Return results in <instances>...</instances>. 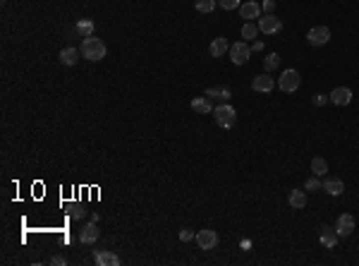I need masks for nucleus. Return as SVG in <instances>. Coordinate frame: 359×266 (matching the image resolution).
Instances as JSON below:
<instances>
[{
	"instance_id": "473e14b6",
	"label": "nucleus",
	"mask_w": 359,
	"mask_h": 266,
	"mask_svg": "<svg viewBox=\"0 0 359 266\" xmlns=\"http://www.w3.org/2000/svg\"><path fill=\"white\" fill-rule=\"evenodd\" d=\"M251 51H263V44L261 41H254V44H251Z\"/></svg>"
},
{
	"instance_id": "4468645a",
	"label": "nucleus",
	"mask_w": 359,
	"mask_h": 266,
	"mask_svg": "<svg viewBox=\"0 0 359 266\" xmlns=\"http://www.w3.org/2000/svg\"><path fill=\"white\" fill-rule=\"evenodd\" d=\"M273 87H275V82H273V77H268V75H259V77H254V82H251V89L259 91V94H268V91H273Z\"/></svg>"
},
{
	"instance_id": "393cba45",
	"label": "nucleus",
	"mask_w": 359,
	"mask_h": 266,
	"mask_svg": "<svg viewBox=\"0 0 359 266\" xmlns=\"http://www.w3.org/2000/svg\"><path fill=\"white\" fill-rule=\"evenodd\" d=\"M194 5H196V10H199V12H206V15H208V12L216 10L218 0H196Z\"/></svg>"
},
{
	"instance_id": "dca6fc26",
	"label": "nucleus",
	"mask_w": 359,
	"mask_h": 266,
	"mask_svg": "<svg viewBox=\"0 0 359 266\" xmlns=\"http://www.w3.org/2000/svg\"><path fill=\"white\" fill-rule=\"evenodd\" d=\"M323 192H328L330 197H340L345 192V185L337 177H328V180H323Z\"/></svg>"
},
{
	"instance_id": "f8f14e48",
	"label": "nucleus",
	"mask_w": 359,
	"mask_h": 266,
	"mask_svg": "<svg viewBox=\"0 0 359 266\" xmlns=\"http://www.w3.org/2000/svg\"><path fill=\"white\" fill-rule=\"evenodd\" d=\"M239 15H242V20H256L261 15V5L256 0H247L244 5H239Z\"/></svg>"
},
{
	"instance_id": "7ed1b4c3",
	"label": "nucleus",
	"mask_w": 359,
	"mask_h": 266,
	"mask_svg": "<svg viewBox=\"0 0 359 266\" xmlns=\"http://www.w3.org/2000/svg\"><path fill=\"white\" fill-rule=\"evenodd\" d=\"M299 84H302V77H299V72H297V70H285L283 77L278 79V87H280V91H285V94L297 91Z\"/></svg>"
},
{
	"instance_id": "cd10ccee",
	"label": "nucleus",
	"mask_w": 359,
	"mask_h": 266,
	"mask_svg": "<svg viewBox=\"0 0 359 266\" xmlns=\"http://www.w3.org/2000/svg\"><path fill=\"white\" fill-rule=\"evenodd\" d=\"M180 240H182V242H189V240H196V233H192L189 228H182V230H180Z\"/></svg>"
},
{
	"instance_id": "412c9836",
	"label": "nucleus",
	"mask_w": 359,
	"mask_h": 266,
	"mask_svg": "<svg viewBox=\"0 0 359 266\" xmlns=\"http://www.w3.org/2000/svg\"><path fill=\"white\" fill-rule=\"evenodd\" d=\"M311 173L318 177H323L328 173V163L321 158V156H316V158H311Z\"/></svg>"
},
{
	"instance_id": "bb28decb",
	"label": "nucleus",
	"mask_w": 359,
	"mask_h": 266,
	"mask_svg": "<svg viewBox=\"0 0 359 266\" xmlns=\"http://www.w3.org/2000/svg\"><path fill=\"white\" fill-rule=\"evenodd\" d=\"M218 5L223 8V10H239V0H218Z\"/></svg>"
},
{
	"instance_id": "2f4dec72",
	"label": "nucleus",
	"mask_w": 359,
	"mask_h": 266,
	"mask_svg": "<svg viewBox=\"0 0 359 266\" xmlns=\"http://www.w3.org/2000/svg\"><path fill=\"white\" fill-rule=\"evenodd\" d=\"M263 10H266L268 15H271V12L275 10V0H266V3H263Z\"/></svg>"
},
{
	"instance_id": "1a4fd4ad",
	"label": "nucleus",
	"mask_w": 359,
	"mask_h": 266,
	"mask_svg": "<svg viewBox=\"0 0 359 266\" xmlns=\"http://www.w3.org/2000/svg\"><path fill=\"white\" fill-rule=\"evenodd\" d=\"M94 264L96 266H120V256L113 254L110 249H98L94 254Z\"/></svg>"
},
{
	"instance_id": "f3484780",
	"label": "nucleus",
	"mask_w": 359,
	"mask_h": 266,
	"mask_svg": "<svg viewBox=\"0 0 359 266\" xmlns=\"http://www.w3.org/2000/svg\"><path fill=\"white\" fill-rule=\"evenodd\" d=\"M79 56H82V53H79V51H77L75 46H67V48H63V51H60V63H63V65H77V60H79Z\"/></svg>"
},
{
	"instance_id": "f257e3e1",
	"label": "nucleus",
	"mask_w": 359,
	"mask_h": 266,
	"mask_svg": "<svg viewBox=\"0 0 359 266\" xmlns=\"http://www.w3.org/2000/svg\"><path fill=\"white\" fill-rule=\"evenodd\" d=\"M79 53H82V58H87L91 63H98V60L106 58V44L101 39H96V36H87V39H82Z\"/></svg>"
},
{
	"instance_id": "72a5a7b5",
	"label": "nucleus",
	"mask_w": 359,
	"mask_h": 266,
	"mask_svg": "<svg viewBox=\"0 0 359 266\" xmlns=\"http://www.w3.org/2000/svg\"><path fill=\"white\" fill-rule=\"evenodd\" d=\"M0 3H8V0H0Z\"/></svg>"
},
{
	"instance_id": "2eb2a0df",
	"label": "nucleus",
	"mask_w": 359,
	"mask_h": 266,
	"mask_svg": "<svg viewBox=\"0 0 359 266\" xmlns=\"http://www.w3.org/2000/svg\"><path fill=\"white\" fill-rule=\"evenodd\" d=\"M79 240L84 244H94L98 240V228H96V221H91V223H87L82 230H79Z\"/></svg>"
},
{
	"instance_id": "c756f323",
	"label": "nucleus",
	"mask_w": 359,
	"mask_h": 266,
	"mask_svg": "<svg viewBox=\"0 0 359 266\" xmlns=\"http://www.w3.org/2000/svg\"><path fill=\"white\" fill-rule=\"evenodd\" d=\"M51 264H53V266H65V264H67V259H65L63 254H55L53 259H51Z\"/></svg>"
},
{
	"instance_id": "20e7f679",
	"label": "nucleus",
	"mask_w": 359,
	"mask_h": 266,
	"mask_svg": "<svg viewBox=\"0 0 359 266\" xmlns=\"http://www.w3.org/2000/svg\"><path fill=\"white\" fill-rule=\"evenodd\" d=\"M228 53H230V60H232L235 65H244L251 56V48L247 46V41H237V44L230 46Z\"/></svg>"
},
{
	"instance_id": "9d476101",
	"label": "nucleus",
	"mask_w": 359,
	"mask_h": 266,
	"mask_svg": "<svg viewBox=\"0 0 359 266\" xmlns=\"http://www.w3.org/2000/svg\"><path fill=\"white\" fill-rule=\"evenodd\" d=\"M328 99H330V103H335V106H347L349 101H352V91H349L347 87H337L328 94Z\"/></svg>"
},
{
	"instance_id": "7c9ffc66",
	"label": "nucleus",
	"mask_w": 359,
	"mask_h": 266,
	"mask_svg": "<svg viewBox=\"0 0 359 266\" xmlns=\"http://www.w3.org/2000/svg\"><path fill=\"white\" fill-rule=\"evenodd\" d=\"M84 216H87V211L82 209V206H75V209H72V218H84Z\"/></svg>"
},
{
	"instance_id": "b1692460",
	"label": "nucleus",
	"mask_w": 359,
	"mask_h": 266,
	"mask_svg": "<svg viewBox=\"0 0 359 266\" xmlns=\"http://www.w3.org/2000/svg\"><path fill=\"white\" fill-rule=\"evenodd\" d=\"M278 65H280V56H278V53H271V56H266V60H263V67H266V72H273V70H278Z\"/></svg>"
},
{
	"instance_id": "a878e982",
	"label": "nucleus",
	"mask_w": 359,
	"mask_h": 266,
	"mask_svg": "<svg viewBox=\"0 0 359 266\" xmlns=\"http://www.w3.org/2000/svg\"><path fill=\"white\" fill-rule=\"evenodd\" d=\"M323 185H321V180H318V175H314V177H309L306 180V185H304V189L306 192H316V189H321Z\"/></svg>"
},
{
	"instance_id": "423d86ee",
	"label": "nucleus",
	"mask_w": 359,
	"mask_h": 266,
	"mask_svg": "<svg viewBox=\"0 0 359 266\" xmlns=\"http://www.w3.org/2000/svg\"><path fill=\"white\" fill-rule=\"evenodd\" d=\"M256 27H259V32H263V34H278L283 29V20H278L275 15H263Z\"/></svg>"
},
{
	"instance_id": "c85d7f7f",
	"label": "nucleus",
	"mask_w": 359,
	"mask_h": 266,
	"mask_svg": "<svg viewBox=\"0 0 359 266\" xmlns=\"http://www.w3.org/2000/svg\"><path fill=\"white\" fill-rule=\"evenodd\" d=\"M328 94H314V99H311V103H314V106H326L328 103Z\"/></svg>"
},
{
	"instance_id": "a211bd4d",
	"label": "nucleus",
	"mask_w": 359,
	"mask_h": 266,
	"mask_svg": "<svg viewBox=\"0 0 359 266\" xmlns=\"http://www.w3.org/2000/svg\"><path fill=\"white\" fill-rule=\"evenodd\" d=\"M192 111L199 113V115H208V113L213 111V108H211V101H208V96H199V99L192 101Z\"/></svg>"
},
{
	"instance_id": "ddd939ff",
	"label": "nucleus",
	"mask_w": 359,
	"mask_h": 266,
	"mask_svg": "<svg viewBox=\"0 0 359 266\" xmlns=\"http://www.w3.org/2000/svg\"><path fill=\"white\" fill-rule=\"evenodd\" d=\"M228 51H230V44H228V39H223V36L213 39V41H211V46H208V53H211V58H223Z\"/></svg>"
},
{
	"instance_id": "6ab92c4d",
	"label": "nucleus",
	"mask_w": 359,
	"mask_h": 266,
	"mask_svg": "<svg viewBox=\"0 0 359 266\" xmlns=\"http://www.w3.org/2000/svg\"><path fill=\"white\" fill-rule=\"evenodd\" d=\"M287 201H290V206H292V209H304L306 206V194L302 192V189H292Z\"/></svg>"
},
{
	"instance_id": "0eeeda50",
	"label": "nucleus",
	"mask_w": 359,
	"mask_h": 266,
	"mask_svg": "<svg viewBox=\"0 0 359 266\" xmlns=\"http://www.w3.org/2000/svg\"><path fill=\"white\" fill-rule=\"evenodd\" d=\"M306 41L311 46H326L330 41V29L328 27H314L306 34Z\"/></svg>"
},
{
	"instance_id": "9b49d317",
	"label": "nucleus",
	"mask_w": 359,
	"mask_h": 266,
	"mask_svg": "<svg viewBox=\"0 0 359 266\" xmlns=\"http://www.w3.org/2000/svg\"><path fill=\"white\" fill-rule=\"evenodd\" d=\"M337 237H340L337 230L335 228H328V225H323V228H321V233H318V240H321V244H323L326 249H333V247H335Z\"/></svg>"
},
{
	"instance_id": "4be33fe9",
	"label": "nucleus",
	"mask_w": 359,
	"mask_h": 266,
	"mask_svg": "<svg viewBox=\"0 0 359 266\" xmlns=\"http://www.w3.org/2000/svg\"><path fill=\"white\" fill-rule=\"evenodd\" d=\"M91 32H94V22H91V20H79V22H77V34H79L82 39L91 36Z\"/></svg>"
},
{
	"instance_id": "f03ea898",
	"label": "nucleus",
	"mask_w": 359,
	"mask_h": 266,
	"mask_svg": "<svg viewBox=\"0 0 359 266\" xmlns=\"http://www.w3.org/2000/svg\"><path fill=\"white\" fill-rule=\"evenodd\" d=\"M213 118H216V122L223 130H230V127L237 122V111H235L232 106H228V103H220V106L213 108Z\"/></svg>"
},
{
	"instance_id": "5701e85b",
	"label": "nucleus",
	"mask_w": 359,
	"mask_h": 266,
	"mask_svg": "<svg viewBox=\"0 0 359 266\" xmlns=\"http://www.w3.org/2000/svg\"><path fill=\"white\" fill-rule=\"evenodd\" d=\"M256 34H259V27L251 22H244V27H242V39L244 41H251V39H256Z\"/></svg>"
},
{
	"instance_id": "aec40b11",
	"label": "nucleus",
	"mask_w": 359,
	"mask_h": 266,
	"mask_svg": "<svg viewBox=\"0 0 359 266\" xmlns=\"http://www.w3.org/2000/svg\"><path fill=\"white\" fill-rule=\"evenodd\" d=\"M206 96H208V99H216V101H220V103H228L232 94H230V89L225 87V89H208V91H206Z\"/></svg>"
},
{
	"instance_id": "39448f33",
	"label": "nucleus",
	"mask_w": 359,
	"mask_h": 266,
	"mask_svg": "<svg viewBox=\"0 0 359 266\" xmlns=\"http://www.w3.org/2000/svg\"><path fill=\"white\" fill-rule=\"evenodd\" d=\"M196 244H199V249H213L218 244V233L216 230H211V228H204V230H199L196 233Z\"/></svg>"
},
{
	"instance_id": "6e6552de",
	"label": "nucleus",
	"mask_w": 359,
	"mask_h": 266,
	"mask_svg": "<svg viewBox=\"0 0 359 266\" xmlns=\"http://www.w3.org/2000/svg\"><path fill=\"white\" fill-rule=\"evenodd\" d=\"M335 230H337L340 237H349V235L354 233V216H352V213H342V216H337Z\"/></svg>"
}]
</instances>
